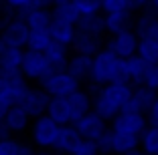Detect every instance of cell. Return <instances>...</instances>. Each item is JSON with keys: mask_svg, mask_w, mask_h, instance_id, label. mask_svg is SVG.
Wrapping results in <instances>:
<instances>
[{"mask_svg": "<svg viewBox=\"0 0 158 155\" xmlns=\"http://www.w3.org/2000/svg\"><path fill=\"white\" fill-rule=\"evenodd\" d=\"M134 87L130 83H110L103 85L93 95V111L102 115L106 121H112L116 115L122 113L124 105L132 99Z\"/></svg>", "mask_w": 158, "mask_h": 155, "instance_id": "cell-1", "label": "cell"}, {"mask_svg": "<svg viewBox=\"0 0 158 155\" xmlns=\"http://www.w3.org/2000/svg\"><path fill=\"white\" fill-rule=\"evenodd\" d=\"M91 83L103 87L110 83H128L126 77V59H120L112 50H99L93 56V68H91Z\"/></svg>", "mask_w": 158, "mask_h": 155, "instance_id": "cell-2", "label": "cell"}, {"mask_svg": "<svg viewBox=\"0 0 158 155\" xmlns=\"http://www.w3.org/2000/svg\"><path fill=\"white\" fill-rule=\"evenodd\" d=\"M59 131H61V125L55 123L49 115L33 119V125H31V131H28L31 145H35L37 149H43V151L55 149Z\"/></svg>", "mask_w": 158, "mask_h": 155, "instance_id": "cell-3", "label": "cell"}, {"mask_svg": "<svg viewBox=\"0 0 158 155\" xmlns=\"http://www.w3.org/2000/svg\"><path fill=\"white\" fill-rule=\"evenodd\" d=\"M20 73L24 75L28 83H39L41 85L49 75L53 73L51 63L47 59L45 52H37V50H24V60L20 67Z\"/></svg>", "mask_w": 158, "mask_h": 155, "instance_id": "cell-4", "label": "cell"}, {"mask_svg": "<svg viewBox=\"0 0 158 155\" xmlns=\"http://www.w3.org/2000/svg\"><path fill=\"white\" fill-rule=\"evenodd\" d=\"M41 87L49 93V97H69L81 89V83L69 71H55L41 83Z\"/></svg>", "mask_w": 158, "mask_h": 155, "instance_id": "cell-5", "label": "cell"}, {"mask_svg": "<svg viewBox=\"0 0 158 155\" xmlns=\"http://www.w3.org/2000/svg\"><path fill=\"white\" fill-rule=\"evenodd\" d=\"M0 37H2V41H4L6 46H12V48H27L28 37H31V28H28L24 16L14 14L12 18L6 22V26L0 30Z\"/></svg>", "mask_w": 158, "mask_h": 155, "instance_id": "cell-6", "label": "cell"}, {"mask_svg": "<svg viewBox=\"0 0 158 155\" xmlns=\"http://www.w3.org/2000/svg\"><path fill=\"white\" fill-rule=\"evenodd\" d=\"M138 45H140V37L136 34L134 28L124 32H118L106 41V48L112 50L114 55H118L120 59H132L138 55Z\"/></svg>", "mask_w": 158, "mask_h": 155, "instance_id": "cell-7", "label": "cell"}, {"mask_svg": "<svg viewBox=\"0 0 158 155\" xmlns=\"http://www.w3.org/2000/svg\"><path fill=\"white\" fill-rule=\"evenodd\" d=\"M112 131L114 133H122V135H134V137H142V133L148 129V117L142 113H124L112 119Z\"/></svg>", "mask_w": 158, "mask_h": 155, "instance_id": "cell-8", "label": "cell"}, {"mask_svg": "<svg viewBox=\"0 0 158 155\" xmlns=\"http://www.w3.org/2000/svg\"><path fill=\"white\" fill-rule=\"evenodd\" d=\"M73 125L77 127V131L81 133V137L87 139V141H98V139H102V137L110 131L107 121L102 115H98L95 111H89L87 115H83V117Z\"/></svg>", "mask_w": 158, "mask_h": 155, "instance_id": "cell-9", "label": "cell"}, {"mask_svg": "<svg viewBox=\"0 0 158 155\" xmlns=\"http://www.w3.org/2000/svg\"><path fill=\"white\" fill-rule=\"evenodd\" d=\"M49 101H51V97H49V93H47L43 87H31L27 91V95L20 99L19 105H23L24 109L28 111V115H31V117L37 119V117L47 115Z\"/></svg>", "mask_w": 158, "mask_h": 155, "instance_id": "cell-10", "label": "cell"}, {"mask_svg": "<svg viewBox=\"0 0 158 155\" xmlns=\"http://www.w3.org/2000/svg\"><path fill=\"white\" fill-rule=\"evenodd\" d=\"M158 93L148 89L146 85H140V87H134V93H132V99L124 105V113H142V115H148L152 103L156 101Z\"/></svg>", "mask_w": 158, "mask_h": 155, "instance_id": "cell-11", "label": "cell"}, {"mask_svg": "<svg viewBox=\"0 0 158 155\" xmlns=\"http://www.w3.org/2000/svg\"><path fill=\"white\" fill-rule=\"evenodd\" d=\"M83 143V137L81 133L77 131L75 125H63L59 131V137H57V143H55V149L57 153H63V155H73L75 151L79 149V145Z\"/></svg>", "mask_w": 158, "mask_h": 155, "instance_id": "cell-12", "label": "cell"}, {"mask_svg": "<svg viewBox=\"0 0 158 155\" xmlns=\"http://www.w3.org/2000/svg\"><path fill=\"white\" fill-rule=\"evenodd\" d=\"M106 48V41L103 37H98V34H89V32H79L75 37L73 45H71V50L77 52V55H87V56H95L99 50Z\"/></svg>", "mask_w": 158, "mask_h": 155, "instance_id": "cell-13", "label": "cell"}, {"mask_svg": "<svg viewBox=\"0 0 158 155\" xmlns=\"http://www.w3.org/2000/svg\"><path fill=\"white\" fill-rule=\"evenodd\" d=\"M24 60V48H12V46H6L0 55V77L10 79L14 75L20 73V67H23Z\"/></svg>", "mask_w": 158, "mask_h": 155, "instance_id": "cell-14", "label": "cell"}, {"mask_svg": "<svg viewBox=\"0 0 158 155\" xmlns=\"http://www.w3.org/2000/svg\"><path fill=\"white\" fill-rule=\"evenodd\" d=\"M4 123L8 125V129L12 131V135H23V133L31 131V125H33V117L28 115V111L23 105H12L10 111L6 113Z\"/></svg>", "mask_w": 158, "mask_h": 155, "instance_id": "cell-15", "label": "cell"}, {"mask_svg": "<svg viewBox=\"0 0 158 155\" xmlns=\"http://www.w3.org/2000/svg\"><path fill=\"white\" fill-rule=\"evenodd\" d=\"M67 103H69L73 123H77L83 115H87L89 111H93V99H91V95H89L87 91H83V89H79V91H75L73 95L67 97Z\"/></svg>", "mask_w": 158, "mask_h": 155, "instance_id": "cell-16", "label": "cell"}, {"mask_svg": "<svg viewBox=\"0 0 158 155\" xmlns=\"http://www.w3.org/2000/svg\"><path fill=\"white\" fill-rule=\"evenodd\" d=\"M134 30L140 38L146 37H156L158 30V12L154 8H146L136 16L134 20Z\"/></svg>", "mask_w": 158, "mask_h": 155, "instance_id": "cell-17", "label": "cell"}, {"mask_svg": "<svg viewBox=\"0 0 158 155\" xmlns=\"http://www.w3.org/2000/svg\"><path fill=\"white\" fill-rule=\"evenodd\" d=\"M91 68H93V56L87 55H77L73 52L67 64V71L77 79L79 83H87L91 81Z\"/></svg>", "mask_w": 158, "mask_h": 155, "instance_id": "cell-18", "label": "cell"}, {"mask_svg": "<svg viewBox=\"0 0 158 155\" xmlns=\"http://www.w3.org/2000/svg\"><path fill=\"white\" fill-rule=\"evenodd\" d=\"M49 32H51V37H53L55 42L65 45V46H71L73 41H75V37H77V24L67 22V20H61V18H55V16H53V24H51V28H49Z\"/></svg>", "mask_w": 158, "mask_h": 155, "instance_id": "cell-19", "label": "cell"}, {"mask_svg": "<svg viewBox=\"0 0 158 155\" xmlns=\"http://www.w3.org/2000/svg\"><path fill=\"white\" fill-rule=\"evenodd\" d=\"M47 115H49L55 123H59L61 127H63V125H73L67 97H51L49 107H47Z\"/></svg>", "mask_w": 158, "mask_h": 155, "instance_id": "cell-20", "label": "cell"}, {"mask_svg": "<svg viewBox=\"0 0 158 155\" xmlns=\"http://www.w3.org/2000/svg\"><path fill=\"white\" fill-rule=\"evenodd\" d=\"M148 68H150V64L138 55L132 56V59H126V77H128V83H130L132 87L144 85Z\"/></svg>", "mask_w": 158, "mask_h": 155, "instance_id": "cell-21", "label": "cell"}, {"mask_svg": "<svg viewBox=\"0 0 158 155\" xmlns=\"http://www.w3.org/2000/svg\"><path fill=\"white\" fill-rule=\"evenodd\" d=\"M134 12L132 10H124V12H114V14H106V30L107 34H118V32L130 30L134 24Z\"/></svg>", "mask_w": 158, "mask_h": 155, "instance_id": "cell-22", "label": "cell"}, {"mask_svg": "<svg viewBox=\"0 0 158 155\" xmlns=\"http://www.w3.org/2000/svg\"><path fill=\"white\" fill-rule=\"evenodd\" d=\"M24 20L31 30H49L53 24V12L51 8H28L24 12Z\"/></svg>", "mask_w": 158, "mask_h": 155, "instance_id": "cell-23", "label": "cell"}, {"mask_svg": "<svg viewBox=\"0 0 158 155\" xmlns=\"http://www.w3.org/2000/svg\"><path fill=\"white\" fill-rule=\"evenodd\" d=\"M69 48L71 46H65V45H59V42H53L49 48H47V59H49V63H51V68L53 73L55 71H67V64H69Z\"/></svg>", "mask_w": 158, "mask_h": 155, "instance_id": "cell-24", "label": "cell"}, {"mask_svg": "<svg viewBox=\"0 0 158 155\" xmlns=\"http://www.w3.org/2000/svg\"><path fill=\"white\" fill-rule=\"evenodd\" d=\"M77 30L79 32H89V34H98L103 37L106 34V14H89V16H81L77 22Z\"/></svg>", "mask_w": 158, "mask_h": 155, "instance_id": "cell-25", "label": "cell"}, {"mask_svg": "<svg viewBox=\"0 0 158 155\" xmlns=\"http://www.w3.org/2000/svg\"><path fill=\"white\" fill-rule=\"evenodd\" d=\"M138 147H140V137L122 135V133L112 131V153L114 155H126V153H130V151L138 149Z\"/></svg>", "mask_w": 158, "mask_h": 155, "instance_id": "cell-26", "label": "cell"}, {"mask_svg": "<svg viewBox=\"0 0 158 155\" xmlns=\"http://www.w3.org/2000/svg\"><path fill=\"white\" fill-rule=\"evenodd\" d=\"M35 153H37L35 145L24 143L20 139H14V137L0 141V155H35Z\"/></svg>", "mask_w": 158, "mask_h": 155, "instance_id": "cell-27", "label": "cell"}, {"mask_svg": "<svg viewBox=\"0 0 158 155\" xmlns=\"http://www.w3.org/2000/svg\"><path fill=\"white\" fill-rule=\"evenodd\" d=\"M16 105V97H14L12 85L8 79L0 77V119H4L6 113L10 111V107Z\"/></svg>", "mask_w": 158, "mask_h": 155, "instance_id": "cell-28", "label": "cell"}, {"mask_svg": "<svg viewBox=\"0 0 158 155\" xmlns=\"http://www.w3.org/2000/svg\"><path fill=\"white\" fill-rule=\"evenodd\" d=\"M138 56H142L148 64H158V41H156V37L140 38Z\"/></svg>", "mask_w": 158, "mask_h": 155, "instance_id": "cell-29", "label": "cell"}, {"mask_svg": "<svg viewBox=\"0 0 158 155\" xmlns=\"http://www.w3.org/2000/svg\"><path fill=\"white\" fill-rule=\"evenodd\" d=\"M53 37L49 30H31V37H28V50H37V52H47V48L53 45Z\"/></svg>", "mask_w": 158, "mask_h": 155, "instance_id": "cell-30", "label": "cell"}, {"mask_svg": "<svg viewBox=\"0 0 158 155\" xmlns=\"http://www.w3.org/2000/svg\"><path fill=\"white\" fill-rule=\"evenodd\" d=\"M140 149L146 155H158V127L148 125V129L140 137Z\"/></svg>", "mask_w": 158, "mask_h": 155, "instance_id": "cell-31", "label": "cell"}, {"mask_svg": "<svg viewBox=\"0 0 158 155\" xmlns=\"http://www.w3.org/2000/svg\"><path fill=\"white\" fill-rule=\"evenodd\" d=\"M71 4L79 12V16H89V14H99L102 12L103 0H73Z\"/></svg>", "mask_w": 158, "mask_h": 155, "instance_id": "cell-32", "label": "cell"}, {"mask_svg": "<svg viewBox=\"0 0 158 155\" xmlns=\"http://www.w3.org/2000/svg\"><path fill=\"white\" fill-rule=\"evenodd\" d=\"M53 16H55V18H61V20H67V22H73V24H77L79 18H81V16H79V12L75 10L73 4L53 8Z\"/></svg>", "mask_w": 158, "mask_h": 155, "instance_id": "cell-33", "label": "cell"}, {"mask_svg": "<svg viewBox=\"0 0 158 155\" xmlns=\"http://www.w3.org/2000/svg\"><path fill=\"white\" fill-rule=\"evenodd\" d=\"M124 10H130V2H128V0H103V4H102L103 14L124 12Z\"/></svg>", "mask_w": 158, "mask_h": 155, "instance_id": "cell-34", "label": "cell"}, {"mask_svg": "<svg viewBox=\"0 0 158 155\" xmlns=\"http://www.w3.org/2000/svg\"><path fill=\"white\" fill-rule=\"evenodd\" d=\"M4 4L10 12L24 16V12H27L28 8H33V0H4Z\"/></svg>", "mask_w": 158, "mask_h": 155, "instance_id": "cell-35", "label": "cell"}, {"mask_svg": "<svg viewBox=\"0 0 158 155\" xmlns=\"http://www.w3.org/2000/svg\"><path fill=\"white\" fill-rule=\"evenodd\" d=\"M144 85L158 93V64H150L148 73H146V79H144Z\"/></svg>", "mask_w": 158, "mask_h": 155, "instance_id": "cell-36", "label": "cell"}, {"mask_svg": "<svg viewBox=\"0 0 158 155\" xmlns=\"http://www.w3.org/2000/svg\"><path fill=\"white\" fill-rule=\"evenodd\" d=\"M73 155H102L98 149V143L95 141H87V139H83V143L79 145V149L75 151Z\"/></svg>", "mask_w": 158, "mask_h": 155, "instance_id": "cell-37", "label": "cell"}, {"mask_svg": "<svg viewBox=\"0 0 158 155\" xmlns=\"http://www.w3.org/2000/svg\"><path fill=\"white\" fill-rule=\"evenodd\" d=\"M95 143H98V149H99L102 155H112V129H110L102 139H98Z\"/></svg>", "mask_w": 158, "mask_h": 155, "instance_id": "cell-38", "label": "cell"}, {"mask_svg": "<svg viewBox=\"0 0 158 155\" xmlns=\"http://www.w3.org/2000/svg\"><path fill=\"white\" fill-rule=\"evenodd\" d=\"M148 125H154V127H158V97H156V101L152 103V107H150V111H148Z\"/></svg>", "mask_w": 158, "mask_h": 155, "instance_id": "cell-39", "label": "cell"}, {"mask_svg": "<svg viewBox=\"0 0 158 155\" xmlns=\"http://www.w3.org/2000/svg\"><path fill=\"white\" fill-rule=\"evenodd\" d=\"M130 2V10L134 12V10H146V8H150V0H128Z\"/></svg>", "mask_w": 158, "mask_h": 155, "instance_id": "cell-40", "label": "cell"}, {"mask_svg": "<svg viewBox=\"0 0 158 155\" xmlns=\"http://www.w3.org/2000/svg\"><path fill=\"white\" fill-rule=\"evenodd\" d=\"M8 137H12V131H10L8 125L4 123V119H0V141H2V139H8Z\"/></svg>", "mask_w": 158, "mask_h": 155, "instance_id": "cell-41", "label": "cell"}, {"mask_svg": "<svg viewBox=\"0 0 158 155\" xmlns=\"http://www.w3.org/2000/svg\"><path fill=\"white\" fill-rule=\"evenodd\" d=\"M55 0H33V8H53Z\"/></svg>", "mask_w": 158, "mask_h": 155, "instance_id": "cell-42", "label": "cell"}, {"mask_svg": "<svg viewBox=\"0 0 158 155\" xmlns=\"http://www.w3.org/2000/svg\"><path fill=\"white\" fill-rule=\"evenodd\" d=\"M73 0H55V6L53 8H59V6H69Z\"/></svg>", "mask_w": 158, "mask_h": 155, "instance_id": "cell-43", "label": "cell"}, {"mask_svg": "<svg viewBox=\"0 0 158 155\" xmlns=\"http://www.w3.org/2000/svg\"><path fill=\"white\" fill-rule=\"evenodd\" d=\"M126 155H146L142 149H134V151H130V153H126Z\"/></svg>", "mask_w": 158, "mask_h": 155, "instance_id": "cell-44", "label": "cell"}, {"mask_svg": "<svg viewBox=\"0 0 158 155\" xmlns=\"http://www.w3.org/2000/svg\"><path fill=\"white\" fill-rule=\"evenodd\" d=\"M150 8H154L158 12V0H150Z\"/></svg>", "mask_w": 158, "mask_h": 155, "instance_id": "cell-45", "label": "cell"}, {"mask_svg": "<svg viewBox=\"0 0 158 155\" xmlns=\"http://www.w3.org/2000/svg\"><path fill=\"white\" fill-rule=\"evenodd\" d=\"M35 155H53V153H51V151H43V149H39Z\"/></svg>", "mask_w": 158, "mask_h": 155, "instance_id": "cell-46", "label": "cell"}, {"mask_svg": "<svg viewBox=\"0 0 158 155\" xmlns=\"http://www.w3.org/2000/svg\"><path fill=\"white\" fill-rule=\"evenodd\" d=\"M6 48V45H4V41H2V37H0V55H2V50Z\"/></svg>", "mask_w": 158, "mask_h": 155, "instance_id": "cell-47", "label": "cell"}, {"mask_svg": "<svg viewBox=\"0 0 158 155\" xmlns=\"http://www.w3.org/2000/svg\"><path fill=\"white\" fill-rule=\"evenodd\" d=\"M156 41H158V30H156Z\"/></svg>", "mask_w": 158, "mask_h": 155, "instance_id": "cell-48", "label": "cell"}]
</instances>
